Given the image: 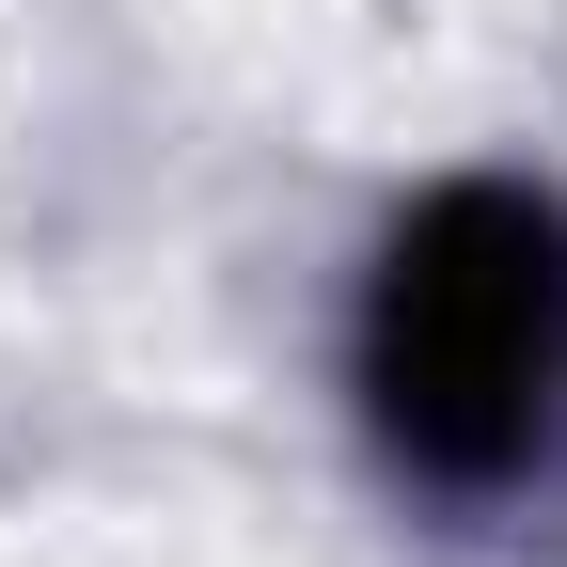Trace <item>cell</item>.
Here are the masks:
<instances>
[{"label":"cell","mask_w":567,"mask_h":567,"mask_svg":"<svg viewBox=\"0 0 567 567\" xmlns=\"http://www.w3.org/2000/svg\"><path fill=\"white\" fill-rule=\"evenodd\" d=\"M363 410L425 488H505L567 410V205L457 174L379 237Z\"/></svg>","instance_id":"6da1fadb"}]
</instances>
